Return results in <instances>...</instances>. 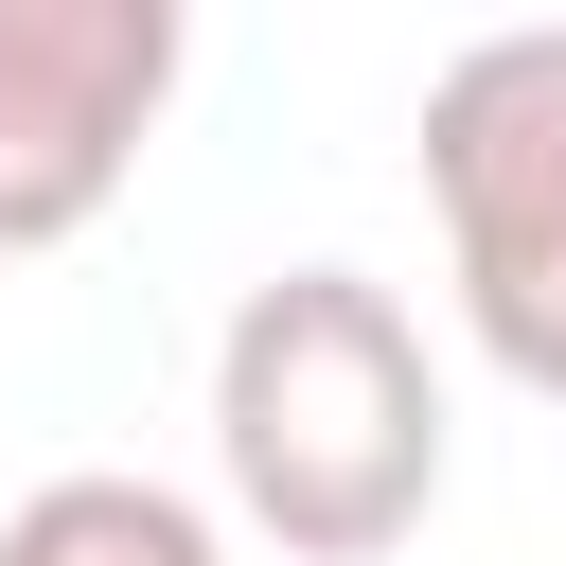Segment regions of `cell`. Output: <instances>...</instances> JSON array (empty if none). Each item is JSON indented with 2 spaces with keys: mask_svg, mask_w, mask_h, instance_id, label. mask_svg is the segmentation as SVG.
<instances>
[{
  "mask_svg": "<svg viewBox=\"0 0 566 566\" xmlns=\"http://www.w3.org/2000/svg\"><path fill=\"white\" fill-rule=\"evenodd\" d=\"M212 478L283 566H389L442 513V371L371 265H265L212 336Z\"/></svg>",
  "mask_w": 566,
  "mask_h": 566,
  "instance_id": "obj_1",
  "label": "cell"
},
{
  "mask_svg": "<svg viewBox=\"0 0 566 566\" xmlns=\"http://www.w3.org/2000/svg\"><path fill=\"white\" fill-rule=\"evenodd\" d=\"M177 0H0V265L106 230L177 106Z\"/></svg>",
  "mask_w": 566,
  "mask_h": 566,
  "instance_id": "obj_2",
  "label": "cell"
},
{
  "mask_svg": "<svg viewBox=\"0 0 566 566\" xmlns=\"http://www.w3.org/2000/svg\"><path fill=\"white\" fill-rule=\"evenodd\" d=\"M424 195H442V265L566 248V18L460 35L424 71Z\"/></svg>",
  "mask_w": 566,
  "mask_h": 566,
  "instance_id": "obj_3",
  "label": "cell"
},
{
  "mask_svg": "<svg viewBox=\"0 0 566 566\" xmlns=\"http://www.w3.org/2000/svg\"><path fill=\"white\" fill-rule=\"evenodd\" d=\"M0 566H230V531H212L177 478L88 460V478H35V495L0 513Z\"/></svg>",
  "mask_w": 566,
  "mask_h": 566,
  "instance_id": "obj_4",
  "label": "cell"
},
{
  "mask_svg": "<svg viewBox=\"0 0 566 566\" xmlns=\"http://www.w3.org/2000/svg\"><path fill=\"white\" fill-rule=\"evenodd\" d=\"M460 336L566 407V248H513V265H460Z\"/></svg>",
  "mask_w": 566,
  "mask_h": 566,
  "instance_id": "obj_5",
  "label": "cell"
}]
</instances>
